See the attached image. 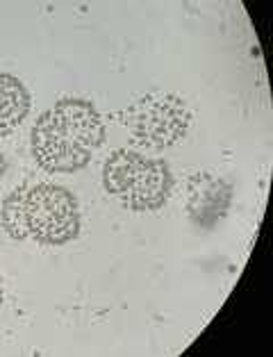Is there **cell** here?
<instances>
[{
    "mask_svg": "<svg viewBox=\"0 0 273 357\" xmlns=\"http://www.w3.org/2000/svg\"><path fill=\"white\" fill-rule=\"evenodd\" d=\"M105 126L89 100L64 98L41 114L32 130V155L48 173H75L103 144Z\"/></svg>",
    "mask_w": 273,
    "mask_h": 357,
    "instance_id": "obj_1",
    "label": "cell"
},
{
    "mask_svg": "<svg viewBox=\"0 0 273 357\" xmlns=\"http://www.w3.org/2000/svg\"><path fill=\"white\" fill-rule=\"evenodd\" d=\"M103 185L123 207L132 212H153L166 203L173 176L162 160L144 158L135 151H114L103 167Z\"/></svg>",
    "mask_w": 273,
    "mask_h": 357,
    "instance_id": "obj_2",
    "label": "cell"
},
{
    "mask_svg": "<svg viewBox=\"0 0 273 357\" xmlns=\"http://www.w3.org/2000/svg\"><path fill=\"white\" fill-rule=\"evenodd\" d=\"M123 126L137 146L160 151L184 139L191 126V112L180 96L151 91L126 109Z\"/></svg>",
    "mask_w": 273,
    "mask_h": 357,
    "instance_id": "obj_3",
    "label": "cell"
},
{
    "mask_svg": "<svg viewBox=\"0 0 273 357\" xmlns=\"http://www.w3.org/2000/svg\"><path fill=\"white\" fill-rule=\"evenodd\" d=\"M25 219L32 239L48 246H61L80 232L78 200L68 189L57 185H37L25 196Z\"/></svg>",
    "mask_w": 273,
    "mask_h": 357,
    "instance_id": "obj_4",
    "label": "cell"
},
{
    "mask_svg": "<svg viewBox=\"0 0 273 357\" xmlns=\"http://www.w3.org/2000/svg\"><path fill=\"white\" fill-rule=\"evenodd\" d=\"M233 187L212 173H193L187 182V214L200 228H214L228 214Z\"/></svg>",
    "mask_w": 273,
    "mask_h": 357,
    "instance_id": "obj_5",
    "label": "cell"
},
{
    "mask_svg": "<svg viewBox=\"0 0 273 357\" xmlns=\"http://www.w3.org/2000/svg\"><path fill=\"white\" fill-rule=\"evenodd\" d=\"M30 112V93L25 84L0 71V137L12 135Z\"/></svg>",
    "mask_w": 273,
    "mask_h": 357,
    "instance_id": "obj_6",
    "label": "cell"
},
{
    "mask_svg": "<svg viewBox=\"0 0 273 357\" xmlns=\"http://www.w3.org/2000/svg\"><path fill=\"white\" fill-rule=\"evenodd\" d=\"M25 196H28V189L25 187L14 189L12 194L3 200V207H0V223H3V230L10 234L12 239H19V241L30 237L28 219H25Z\"/></svg>",
    "mask_w": 273,
    "mask_h": 357,
    "instance_id": "obj_7",
    "label": "cell"
},
{
    "mask_svg": "<svg viewBox=\"0 0 273 357\" xmlns=\"http://www.w3.org/2000/svg\"><path fill=\"white\" fill-rule=\"evenodd\" d=\"M5 171H7V160L0 155V180H3V176H5Z\"/></svg>",
    "mask_w": 273,
    "mask_h": 357,
    "instance_id": "obj_8",
    "label": "cell"
},
{
    "mask_svg": "<svg viewBox=\"0 0 273 357\" xmlns=\"http://www.w3.org/2000/svg\"><path fill=\"white\" fill-rule=\"evenodd\" d=\"M0 305H3V282H0Z\"/></svg>",
    "mask_w": 273,
    "mask_h": 357,
    "instance_id": "obj_9",
    "label": "cell"
}]
</instances>
